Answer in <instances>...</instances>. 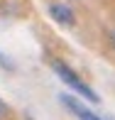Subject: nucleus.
Listing matches in <instances>:
<instances>
[{"label":"nucleus","instance_id":"f257e3e1","mask_svg":"<svg viewBox=\"0 0 115 120\" xmlns=\"http://www.w3.org/2000/svg\"><path fill=\"white\" fill-rule=\"evenodd\" d=\"M52 69H54V74L59 76V79L64 81V83L69 86L71 91H76L78 96H83L86 101H91V103H100V98H98V93L91 88L88 83H86L83 79H81L78 74L74 71V69L69 66V64H64V61H52Z\"/></svg>","mask_w":115,"mask_h":120},{"label":"nucleus","instance_id":"f03ea898","mask_svg":"<svg viewBox=\"0 0 115 120\" xmlns=\"http://www.w3.org/2000/svg\"><path fill=\"white\" fill-rule=\"evenodd\" d=\"M59 101H61L64 105H66L69 110L76 115V120H103V115H96L93 110L83 108V103L76 101V98H74V96H69V93H61V96H59Z\"/></svg>","mask_w":115,"mask_h":120},{"label":"nucleus","instance_id":"7ed1b4c3","mask_svg":"<svg viewBox=\"0 0 115 120\" xmlns=\"http://www.w3.org/2000/svg\"><path fill=\"white\" fill-rule=\"evenodd\" d=\"M49 15H52V20L56 25H64V27H71L76 22V20H74V10H71L69 5H64V3L49 5Z\"/></svg>","mask_w":115,"mask_h":120},{"label":"nucleus","instance_id":"20e7f679","mask_svg":"<svg viewBox=\"0 0 115 120\" xmlns=\"http://www.w3.org/2000/svg\"><path fill=\"white\" fill-rule=\"evenodd\" d=\"M7 115H10V105L3 101V98H0V120H5Z\"/></svg>","mask_w":115,"mask_h":120}]
</instances>
